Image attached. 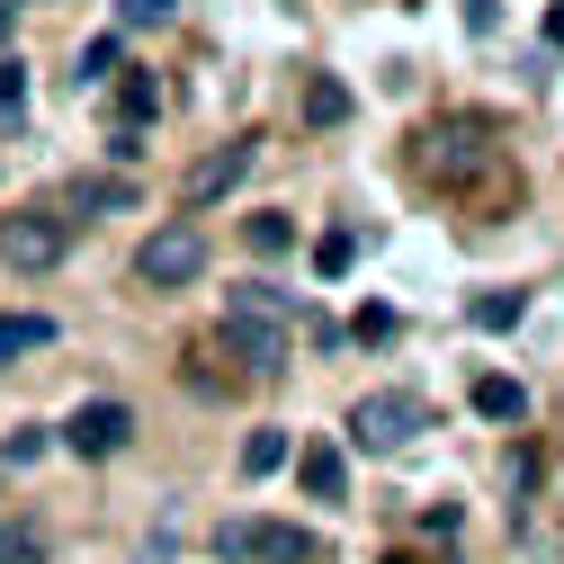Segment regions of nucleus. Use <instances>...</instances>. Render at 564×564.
Masks as SVG:
<instances>
[{
	"label": "nucleus",
	"mask_w": 564,
	"mask_h": 564,
	"mask_svg": "<svg viewBox=\"0 0 564 564\" xmlns=\"http://www.w3.org/2000/svg\"><path fill=\"white\" fill-rule=\"evenodd\" d=\"M216 546L242 555V564H323V555H332V538L305 529V520H225Z\"/></svg>",
	"instance_id": "f257e3e1"
},
{
	"label": "nucleus",
	"mask_w": 564,
	"mask_h": 564,
	"mask_svg": "<svg viewBox=\"0 0 564 564\" xmlns=\"http://www.w3.org/2000/svg\"><path fill=\"white\" fill-rule=\"evenodd\" d=\"M421 431H431V412H421V394H359L349 403V440H359L368 457H394V448H412Z\"/></svg>",
	"instance_id": "f03ea898"
},
{
	"label": "nucleus",
	"mask_w": 564,
	"mask_h": 564,
	"mask_svg": "<svg viewBox=\"0 0 564 564\" xmlns=\"http://www.w3.org/2000/svg\"><path fill=\"white\" fill-rule=\"evenodd\" d=\"M63 242H73V225L45 216V206H19V216H0V260L28 269V278H45V269L63 260Z\"/></svg>",
	"instance_id": "7ed1b4c3"
},
{
	"label": "nucleus",
	"mask_w": 564,
	"mask_h": 564,
	"mask_svg": "<svg viewBox=\"0 0 564 564\" xmlns=\"http://www.w3.org/2000/svg\"><path fill=\"white\" fill-rule=\"evenodd\" d=\"M251 162H260V144H251V134L216 144L206 162H188V180H180V206H188V216H206V206H225V197L242 188V171H251Z\"/></svg>",
	"instance_id": "20e7f679"
},
{
	"label": "nucleus",
	"mask_w": 564,
	"mask_h": 564,
	"mask_svg": "<svg viewBox=\"0 0 564 564\" xmlns=\"http://www.w3.org/2000/svg\"><path fill=\"white\" fill-rule=\"evenodd\" d=\"M197 269H206V234L197 225H162V234H144V251H134V278H144V288H188Z\"/></svg>",
	"instance_id": "39448f33"
},
{
	"label": "nucleus",
	"mask_w": 564,
	"mask_h": 564,
	"mask_svg": "<svg viewBox=\"0 0 564 564\" xmlns=\"http://www.w3.org/2000/svg\"><path fill=\"white\" fill-rule=\"evenodd\" d=\"M126 440H134V412L117 394H99V403H82L73 421H63V448H73V457H117Z\"/></svg>",
	"instance_id": "423d86ee"
},
{
	"label": "nucleus",
	"mask_w": 564,
	"mask_h": 564,
	"mask_svg": "<svg viewBox=\"0 0 564 564\" xmlns=\"http://www.w3.org/2000/svg\"><path fill=\"white\" fill-rule=\"evenodd\" d=\"M225 349L251 368V377H269V368H288V323H251V314H225Z\"/></svg>",
	"instance_id": "0eeeda50"
},
{
	"label": "nucleus",
	"mask_w": 564,
	"mask_h": 564,
	"mask_svg": "<svg viewBox=\"0 0 564 564\" xmlns=\"http://www.w3.org/2000/svg\"><path fill=\"white\" fill-rule=\"evenodd\" d=\"M296 484H305V502H340L349 492V457L332 440H314V448H296Z\"/></svg>",
	"instance_id": "6e6552de"
},
{
	"label": "nucleus",
	"mask_w": 564,
	"mask_h": 564,
	"mask_svg": "<svg viewBox=\"0 0 564 564\" xmlns=\"http://www.w3.org/2000/svg\"><path fill=\"white\" fill-rule=\"evenodd\" d=\"M63 206H73V216H126V206H134V180H126V171H90V180L63 188Z\"/></svg>",
	"instance_id": "1a4fd4ad"
},
{
	"label": "nucleus",
	"mask_w": 564,
	"mask_h": 564,
	"mask_svg": "<svg viewBox=\"0 0 564 564\" xmlns=\"http://www.w3.org/2000/svg\"><path fill=\"white\" fill-rule=\"evenodd\" d=\"M278 466H296V440H288V431H278V421H260V431L242 440V475L260 484V475H278Z\"/></svg>",
	"instance_id": "9d476101"
},
{
	"label": "nucleus",
	"mask_w": 564,
	"mask_h": 564,
	"mask_svg": "<svg viewBox=\"0 0 564 564\" xmlns=\"http://www.w3.org/2000/svg\"><path fill=\"white\" fill-rule=\"evenodd\" d=\"M54 314H0V359H28V349H54Z\"/></svg>",
	"instance_id": "9b49d317"
},
{
	"label": "nucleus",
	"mask_w": 564,
	"mask_h": 564,
	"mask_svg": "<svg viewBox=\"0 0 564 564\" xmlns=\"http://www.w3.org/2000/svg\"><path fill=\"white\" fill-rule=\"evenodd\" d=\"M225 314H251V323H288V314H296V296H288V288H260V278H251V288H234V296H225Z\"/></svg>",
	"instance_id": "f8f14e48"
},
{
	"label": "nucleus",
	"mask_w": 564,
	"mask_h": 564,
	"mask_svg": "<svg viewBox=\"0 0 564 564\" xmlns=\"http://www.w3.org/2000/svg\"><path fill=\"white\" fill-rule=\"evenodd\" d=\"M520 314H529V296H520V288H484V296L466 305V323H475V332H511Z\"/></svg>",
	"instance_id": "ddd939ff"
},
{
	"label": "nucleus",
	"mask_w": 564,
	"mask_h": 564,
	"mask_svg": "<svg viewBox=\"0 0 564 564\" xmlns=\"http://www.w3.org/2000/svg\"><path fill=\"white\" fill-rule=\"evenodd\" d=\"M242 242H251L260 260H288V251H296V225H288V216H278V206H260V216L242 225Z\"/></svg>",
	"instance_id": "4468645a"
},
{
	"label": "nucleus",
	"mask_w": 564,
	"mask_h": 564,
	"mask_svg": "<svg viewBox=\"0 0 564 564\" xmlns=\"http://www.w3.org/2000/svg\"><path fill=\"white\" fill-rule=\"evenodd\" d=\"M117 117H126V126H134V134H144V126H153V117H162V90H153V82H144V73H126V82H117Z\"/></svg>",
	"instance_id": "2eb2a0df"
},
{
	"label": "nucleus",
	"mask_w": 564,
	"mask_h": 564,
	"mask_svg": "<svg viewBox=\"0 0 564 564\" xmlns=\"http://www.w3.org/2000/svg\"><path fill=\"white\" fill-rule=\"evenodd\" d=\"M0 564H45V529H36V520H10V511H0Z\"/></svg>",
	"instance_id": "dca6fc26"
},
{
	"label": "nucleus",
	"mask_w": 564,
	"mask_h": 564,
	"mask_svg": "<svg viewBox=\"0 0 564 564\" xmlns=\"http://www.w3.org/2000/svg\"><path fill=\"white\" fill-rule=\"evenodd\" d=\"M475 412H484V421H520V412H529V394H520L511 377H475Z\"/></svg>",
	"instance_id": "f3484780"
},
{
	"label": "nucleus",
	"mask_w": 564,
	"mask_h": 564,
	"mask_svg": "<svg viewBox=\"0 0 564 564\" xmlns=\"http://www.w3.org/2000/svg\"><path fill=\"white\" fill-rule=\"evenodd\" d=\"M394 332H403V314H394V305H359V314H349V340H359V349H386Z\"/></svg>",
	"instance_id": "a211bd4d"
},
{
	"label": "nucleus",
	"mask_w": 564,
	"mask_h": 564,
	"mask_svg": "<svg viewBox=\"0 0 564 564\" xmlns=\"http://www.w3.org/2000/svg\"><path fill=\"white\" fill-rule=\"evenodd\" d=\"M45 440H54L45 421H19V431L0 440V466H36V457H45Z\"/></svg>",
	"instance_id": "6ab92c4d"
},
{
	"label": "nucleus",
	"mask_w": 564,
	"mask_h": 564,
	"mask_svg": "<svg viewBox=\"0 0 564 564\" xmlns=\"http://www.w3.org/2000/svg\"><path fill=\"white\" fill-rule=\"evenodd\" d=\"M305 117H314V126H349V90H340V82H314V90H305Z\"/></svg>",
	"instance_id": "aec40b11"
},
{
	"label": "nucleus",
	"mask_w": 564,
	"mask_h": 564,
	"mask_svg": "<svg viewBox=\"0 0 564 564\" xmlns=\"http://www.w3.org/2000/svg\"><path fill=\"white\" fill-rule=\"evenodd\" d=\"M108 73H126V45L117 36H90L82 45V82H108Z\"/></svg>",
	"instance_id": "412c9836"
},
{
	"label": "nucleus",
	"mask_w": 564,
	"mask_h": 564,
	"mask_svg": "<svg viewBox=\"0 0 564 564\" xmlns=\"http://www.w3.org/2000/svg\"><path fill=\"white\" fill-rule=\"evenodd\" d=\"M349 260H359V234H323V242H314V269H323V278H340Z\"/></svg>",
	"instance_id": "4be33fe9"
},
{
	"label": "nucleus",
	"mask_w": 564,
	"mask_h": 564,
	"mask_svg": "<svg viewBox=\"0 0 564 564\" xmlns=\"http://www.w3.org/2000/svg\"><path fill=\"white\" fill-rule=\"evenodd\" d=\"M117 19H126V28H171L180 0H117Z\"/></svg>",
	"instance_id": "5701e85b"
},
{
	"label": "nucleus",
	"mask_w": 564,
	"mask_h": 564,
	"mask_svg": "<svg viewBox=\"0 0 564 564\" xmlns=\"http://www.w3.org/2000/svg\"><path fill=\"white\" fill-rule=\"evenodd\" d=\"M108 162H117V171L144 162V134H134V126H108Z\"/></svg>",
	"instance_id": "b1692460"
},
{
	"label": "nucleus",
	"mask_w": 564,
	"mask_h": 564,
	"mask_svg": "<svg viewBox=\"0 0 564 564\" xmlns=\"http://www.w3.org/2000/svg\"><path fill=\"white\" fill-rule=\"evenodd\" d=\"M19 99H28V82H19V63H0V117H19Z\"/></svg>",
	"instance_id": "393cba45"
},
{
	"label": "nucleus",
	"mask_w": 564,
	"mask_h": 564,
	"mask_svg": "<svg viewBox=\"0 0 564 564\" xmlns=\"http://www.w3.org/2000/svg\"><path fill=\"white\" fill-rule=\"evenodd\" d=\"M492 19H502V0H466V28L475 36H492Z\"/></svg>",
	"instance_id": "a878e982"
},
{
	"label": "nucleus",
	"mask_w": 564,
	"mask_h": 564,
	"mask_svg": "<svg viewBox=\"0 0 564 564\" xmlns=\"http://www.w3.org/2000/svg\"><path fill=\"white\" fill-rule=\"evenodd\" d=\"M546 45H564V10H546Z\"/></svg>",
	"instance_id": "bb28decb"
}]
</instances>
